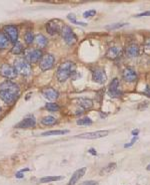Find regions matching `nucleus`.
Segmentation results:
<instances>
[{
	"mask_svg": "<svg viewBox=\"0 0 150 185\" xmlns=\"http://www.w3.org/2000/svg\"><path fill=\"white\" fill-rule=\"evenodd\" d=\"M18 85L11 81H5L0 84V98L7 105H12L19 96Z\"/></svg>",
	"mask_w": 150,
	"mask_h": 185,
	"instance_id": "1",
	"label": "nucleus"
},
{
	"mask_svg": "<svg viewBox=\"0 0 150 185\" xmlns=\"http://www.w3.org/2000/svg\"><path fill=\"white\" fill-rule=\"evenodd\" d=\"M75 72V65L73 62L67 61L60 65L56 72V78L59 82H65Z\"/></svg>",
	"mask_w": 150,
	"mask_h": 185,
	"instance_id": "2",
	"label": "nucleus"
},
{
	"mask_svg": "<svg viewBox=\"0 0 150 185\" xmlns=\"http://www.w3.org/2000/svg\"><path fill=\"white\" fill-rule=\"evenodd\" d=\"M14 69L17 74L28 76L31 73V66L24 58H17L14 61Z\"/></svg>",
	"mask_w": 150,
	"mask_h": 185,
	"instance_id": "3",
	"label": "nucleus"
},
{
	"mask_svg": "<svg viewBox=\"0 0 150 185\" xmlns=\"http://www.w3.org/2000/svg\"><path fill=\"white\" fill-rule=\"evenodd\" d=\"M61 34H62V37L64 41H65V43L67 44V45L69 46H72L75 44V42H76V36H75V34L73 33L72 29L70 28L69 26H63L62 27V30H61Z\"/></svg>",
	"mask_w": 150,
	"mask_h": 185,
	"instance_id": "4",
	"label": "nucleus"
},
{
	"mask_svg": "<svg viewBox=\"0 0 150 185\" xmlns=\"http://www.w3.org/2000/svg\"><path fill=\"white\" fill-rule=\"evenodd\" d=\"M42 52L39 49H28L25 51V60L29 64L37 63L42 58Z\"/></svg>",
	"mask_w": 150,
	"mask_h": 185,
	"instance_id": "5",
	"label": "nucleus"
},
{
	"mask_svg": "<svg viewBox=\"0 0 150 185\" xmlns=\"http://www.w3.org/2000/svg\"><path fill=\"white\" fill-rule=\"evenodd\" d=\"M54 62H55V58L53 55L51 54H46L43 55L42 58L39 61V67L42 71H47L50 70L51 68L54 66Z\"/></svg>",
	"mask_w": 150,
	"mask_h": 185,
	"instance_id": "6",
	"label": "nucleus"
},
{
	"mask_svg": "<svg viewBox=\"0 0 150 185\" xmlns=\"http://www.w3.org/2000/svg\"><path fill=\"white\" fill-rule=\"evenodd\" d=\"M3 31H4V34L9 39V41H11L13 43L17 42V39H18V29H17L16 26L6 25L3 28Z\"/></svg>",
	"mask_w": 150,
	"mask_h": 185,
	"instance_id": "7",
	"label": "nucleus"
},
{
	"mask_svg": "<svg viewBox=\"0 0 150 185\" xmlns=\"http://www.w3.org/2000/svg\"><path fill=\"white\" fill-rule=\"evenodd\" d=\"M109 131H92V132H86L83 135H77V138H82V139H97L104 138V136L108 135Z\"/></svg>",
	"mask_w": 150,
	"mask_h": 185,
	"instance_id": "8",
	"label": "nucleus"
},
{
	"mask_svg": "<svg viewBox=\"0 0 150 185\" xmlns=\"http://www.w3.org/2000/svg\"><path fill=\"white\" fill-rule=\"evenodd\" d=\"M0 75L7 79H14L17 76V73L14 69V67L10 66L8 64H3L0 67Z\"/></svg>",
	"mask_w": 150,
	"mask_h": 185,
	"instance_id": "9",
	"label": "nucleus"
},
{
	"mask_svg": "<svg viewBox=\"0 0 150 185\" xmlns=\"http://www.w3.org/2000/svg\"><path fill=\"white\" fill-rule=\"evenodd\" d=\"M92 78H93V81L96 82L98 84H104L106 82V73L103 69H100V68H97L92 71Z\"/></svg>",
	"mask_w": 150,
	"mask_h": 185,
	"instance_id": "10",
	"label": "nucleus"
},
{
	"mask_svg": "<svg viewBox=\"0 0 150 185\" xmlns=\"http://www.w3.org/2000/svg\"><path fill=\"white\" fill-rule=\"evenodd\" d=\"M118 87H119V80L117 78H114L113 80L111 81L110 86H109L108 94L110 97L117 98V97H120V96L122 95V92L118 90Z\"/></svg>",
	"mask_w": 150,
	"mask_h": 185,
	"instance_id": "11",
	"label": "nucleus"
},
{
	"mask_svg": "<svg viewBox=\"0 0 150 185\" xmlns=\"http://www.w3.org/2000/svg\"><path fill=\"white\" fill-rule=\"evenodd\" d=\"M36 125V119L34 116L30 115V116H27L24 119H22L21 122L19 123H17L15 125V128H34Z\"/></svg>",
	"mask_w": 150,
	"mask_h": 185,
	"instance_id": "12",
	"label": "nucleus"
},
{
	"mask_svg": "<svg viewBox=\"0 0 150 185\" xmlns=\"http://www.w3.org/2000/svg\"><path fill=\"white\" fill-rule=\"evenodd\" d=\"M46 30L50 35H55V34L59 33L61 30V26L58 20H51L46 25Z\"/></svg>",
	"mask_w": 150,
	"mask_h": 185,
	"instance_id": "13",
	"label": "nucleus"
},
{
	"mask_svg": "<svg viewBox=\"0 0 150 185\" xmlns=\"http://www.w3.org/2000/svg\"><path fill=\"white\" fill-rule=\"evenodd\" d=\"M122 78L124 79V81L128 82V83H133L137 79V74L131 68H126L122 72Z\"/></svg>",
	"mask_w": 150,
	"mask_h": 185,
	"instance_id": "14",
	"label": "nucleus"
},
{
	"mask_svg": "<svg viewBox=\"0 0 150 185\" xmlns=\"http://www.w3.org/2000/svg\"><path fill=\"white\" fill-rule=\"evenodd\" d=\"M125 54L128 58H134L137 57L139 55V47L137 44L135 43H131L126 47L125 49Z\"/></svg>",
	"mask_w": 150,
	"mask_h": 185,
	"instance_id": "15",
	"label": "nucleus"
},
{
	"mask_svg": "<svg viewBox=\"0 0 150 185\" xmlns=\"http://www.w3.org/2000/svg\"><path fill=\"white\" fill-rule=\"evenodd\" d=\"M85 172H86V167H82V168L76 170V171H75V172L72 174V177L70 178L68 185H75V184L78 182V181H79L80 178L83 177V175L85 174Z\"/></svg>",
	"mask_w": 150,
	"mask_h": 185,
	"instance_id": "16",
	"label": "nucleus"
},
{
	"mask_svg": "<svg viewBox=\"0 0 150 185\" xmlns=\"http://www.w3.org/2000/svg\"><path fill=\"white\" fill-rule=\"evenodd\" d=\"M122 54V50L121 48L119 47H111L109 48L108 51L106 52V57L108 58V59H111V60H115L117 59V58H119L121 56Z\"/></svg>",
	"mask_w": 150,
	"mask_h": 185,
	"instance_id": "17",
	"label": "nucleus"
},
{
	"mask_svg": "<svg viewBox=\"0 0 150 185\" xmlns=\"http://www.w3.org/2000/svg\"><path fill=\"white\" fill-rule=\"evenodd\" d=\"M42 95L44 96V98H46L49 101H54L58 98V92H57L54 89L52 88H46L42 90Z\"/></svg>",
	"mask_w": 150,
	"mask_h": 185,
	"instance_id": "18",
	"label": "nucleus"
},
{
	"mask_svg": "<svg viewBox=\"0 0 150 185\" xmlns=\"http://www.w3.org/2000/svg\"><path fill=\"white\" fill-rule=\"evenodd\" d=\"M77 105H80L81 108L87 109H91L92 107H93V102H92L91 100H89V99L80 98V99H78Z\"/></svg>",
	"mask_w": 150,
	"mask_h": 185,
	"instance_id": "19",
	"label": "nucleus"
},
{
	"mask_svg": "<svg viewBox=\"0 0 150 185\" xmlns=\"http://www.w3.org/2000/svg\"><path fill=\"white\" fill-rule=\"evenodd\" d=\"M9 46V40L4 33L0 32V50L6 49Z\"/></svg>",
	"mask_w": 150,
	"mask_h": 185,
	"instance_id": "20",
	"label": "nucleus"
},
{
	"mask_svg": "<svg viewBox=\"0 0 150 185\" xmlns=\"http://www.w3.org/2000/svg\"><path fill=\"white\" fill-rule=\"evenodd\" d=\"M35 41H36L37 45H38L39 47H41V48L46 47V45H47V39H46V37H44L42 34H38V35H36Z\"/></svg>",
	"mask_w": 150,
	"mask_h": 185,
	"instance_id": "21",
	"label": "nucleus"
},
{
	"mask_svg": "<svg viewBox=\"0 0 150 185\" xmlns=\"http://www.w3.org/2000/svg\"><path fill=\"white\" fill-rule=\"evenodd\" d=\"M69 131L68 129H62V131H48L42 133V136H48V135H65L68 133Z\"/></svg>",
	"mask_w": 150,
	"mask_h": 185,
	"instance_id": "22",
	"label": "nucleus"
},
{
	"mask_svg": "<svg viewBox=\"0 0 150 185\" xmlns=\"http://www.w3.org/2000/svg\"><path fill=\"white\" fill-rule=\"evenodd\" d=\"M42 125H55L56 123V118H53V116H45V118H42Z\"/></svg>",
	"mask_w": 150,
	"mask_h": 185,
	"instance_id": "23",
	"label": "nucleus"
},
{
	"mask_svg": "<svg viewBox=\"0 0 150 185\" xmlns=\"http://www.w3.org/2000/svg\"><path fill=\"white\" fill-rule=\"evenodd\" d=\"M115 168H116V163H110V164H108L107 166H105L104 168L101 170L100 174H101V175H104V174H108V173L112 172V171H113Z\"/></svg>",
	"mask_w": 150,
	"mask_h": 185,
	"instance_id": "24",
	"label": "nucleus"
},
{
	"mask_svg": "<svg viewBox=\"0 0 150 185\" xmlns=\"http://www.w3.org/2000/svg\"><path fill=\"white\" fill-rule=\"evenodd\" d=\"M62 176H46L40 178V182L41 183H46V182H51V181H58L62 179Z\"/></svg>",
	"mask_w": 150,
	"mask_h": 185,
	"instance_id": "25",
	"label": "nucleus"
},
{
	"mask_svg": "<svg viewBox=\"0 0 150 185\" xmlns=\"http://www.w3.org/2000/svg\"><path fill=\"white\" fill-rule=\"evenodd\" d=\"M45 108L47 111L49 112H58L60 109V107L57 104H54V102H47Z\"/></svg>",
	"mask_w": 150,
	"mask_h": 185,
	"instance_id": "26",
	"label": "nucleus"
},
{
	"mask_svg": "<svg viewBox=\"0 0 150 185\" xmlns=\"http://www.w3.org/2000/svg\"><path fill=\"white\" fill-rule=\"evenodd\" d=\"M67 18L69 19L72 23L76 24V25H80V26H84V27L87 26L86 23H84V22H78L77 20H76V16H75V14H73V13H70V14H68V15H67Z\"/></svg>",
	"mask_w": 150,
	"mask_h": 185,
	"instance_id": "27",
	"label": "nucleus"
},
{
	"mask_svg": "<svg viewBox=\"0 0 150 185\" xmlns=\"http://www.w3.org/2000/svg\"><path fill=\"white\" fill-rule=\"evenodd\" d=\"M22 51H23V47H22L21 44H20L19 42H16V43H14V46L12 47L11 52H12L13 54L18 55V54L21 53Z\"/></svg>",
	"mask_w": 150,
	"mask_h": 185,
	"instance_id": "28",
	"label": "nucleus"
},
{
	"mask_svg": "<svg viewBox=\"0 0 150 185\" xmlns=\"http://www.w3.org/2000/svg\"><path fill=\"white\" fill-rule=\"evenodd\" d=\"M92 122L91 118H87V116H85V118H79L77 121V125H92Z\"/></svg>",
	"mask_w": 150,
	"mask_h": 185,
	"instance_id": "29",
	"label": "nucleus"
},
{
	"mask_svg": "<svg viewBox=\"0 0 150 185\" xmlns=\"http://www.w3.org/2000/svg\"><path fill=\"white\" fill-rule=\"evenodd\" d=\"M34 39H35V38H34V35H33V33L31 32V31H28V32H26L25 36H24V40H25L26 44H28V45L32 44Z\"/></svg>",
	"mask_w": 150,
	"mask_h": 185,
	"instance_id": "30",
	"label": "nucleus"
},
{
	"mask_svg": "<svg viewBox=\"0 0 150 185\" xmlns=\"http://www.w3.org/2000/svg\"><path fill=\"white\" fill-rule=\"evenodd\" d=\"M128 23H116V24H113V25H109L106 27V29L108 30H115V29H119L121 27H124L127 25Z\"/></svg>",
	"mask_w": 150,
	"mask_h": 185,
	"instance_id": "31",
	"label": "nucleus"
},
{
	"mask_svg": "<svg viewBox=\"0 0 150 185\" xmlns=\"http://www.w3.org/2000/svg\"><path fill=\"white\" fill-rule=\"evenodd\" d=\"M144 52L150 55V38L146 40L144 43Z\"/></svg>",
	"mask_w": 150,
	"mask_h": 185,
	"instance_id": "32",
	"label": "nucleus"
},
{
	"mask_svg": "<svg viewBox=\"0 0 150 185\" xmlns=\"http://www.w3.org/2000/svg\"><path fill=\"white\" fill-rule=\"evenodd\" d=\"M96 14V11L95 10H89V11H86L83 13V17L84 18H88V17H92Z\"/></svg>",
	"mask_w": 150,
	"mask_h": 185,
	"instance_id": "33",
	"label": "nucleus"
},
{
	"mask_svg": "<svg viewBox=\"0 0 150 185\" xmlns=\"http://www.w3.org/2000/svg\"><path fill=\"white\" fill-rule=\"evenodd\" d=\"M136 140H137V136H134V138H132L131 142H130V143H127V144H125V145H124V147H125V148H127V147H130V146H132V145H133L134 143L136 142Z\"/></svg>",
	"mask_w": 150,
	"mask_h": 185,
	"instance_id": "34",
	"label": "nucleus"
},
{
	"mask_svg": "<svg viewBox=\"0 0 150 185\" xmlns=\"http://www.w3.org/2000/svg\"><path fill=\"white\" fill-rule=\"evenodd\" d=\"M80 185H98V182H96V181H85V182L81 183Z\"/></svg>",
	"mask_w": 150,
	"mask_h": 185,
	"instance_id": "35",
	"label": "nucleus"
},
{
	"mask_svg": "<svg viewBox=\"0 0 150 185\" xmlns=\"http://www.w3.org/2000/svg\"><path fill=\"white\" fill-rule=\"evenodd\" d=\"M143 16H150V11H145L143 13H140V14L135 15V17H143Z\"/></svg>",
	"mask_w": 150,
	"mask_h": 185,
	"instance_id": "36",
	"label": "nucleus"
},
{
	"mask_svg": "<svg viewBox=\"0 0 150 185\" xmlns=\"http://www.w3.org/2000/svg\"><path fill=\"white\" fill-rule=\"evenodd\" d=\"M15 176H16V178H23L24 177V174H22V171H19V172H17L15 174Z\"/></svg>",
	"mask_w": 150,
	"mask_h": 185,
	"instance_id": "37",
	"label": "nucleus"
},
{
	"mask_svg": "<svg viewBox=\"0 0 150 185\" xmlns=\"http://www.w3.org/2000/svg\"><path fill=\"white\" fill-rule=\"evenodd\" d=\"M138 133H139V129H133V131H131V135L133 136H137Z\"/></svg>",
	"mask_w": 150,
	"mask_h": 185,
	"instance_id": "38",
	"label": "nucleus"
},
{
	"mask_svg": "<svg viewBox=\"0 0 150 185\" xmlns=\"http://www.w3.org/2000/svg\"><path fill=\"white\" fill-rule=\"evenodd\" d=\"M88 152H89V153H91L92 155H96V154H97V152L95 151V150H94L93 148H90L89 150H88Z\"/></svg>",
	"mask_w": 150,
	"mask_h": 185,
	"instance_id": "39",
	"label": "nucleus"
},
{
	"mask_svg": "<svg viewBox=\"0 0 150 185\" xmlns=\"http://www.w3.org/2000/svg\"><path fill=\"white\" fill-rule=\"evenodd\" d=\"M146 169H147L148 171H150V163L147 165V167H146Z\"/></svg>",
	"mask_w": 150,
	"mask_h": 185,
	"instance_id": "40",
	"label": "nucleus"
}]
</instances>
